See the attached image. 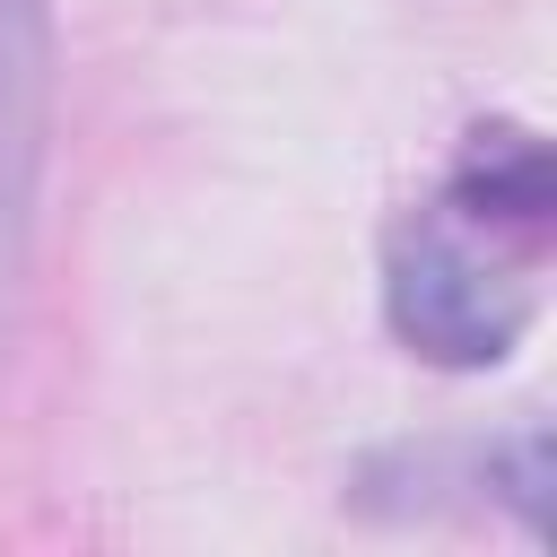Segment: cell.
I'll use <instances>...</instances> for the list:
<instances>
[{"mask_svg":"<svg viewBox=\"0 0 557 557\" xmlns=\"http://www.w3.org/2000/svg\"><path fill=\"white\" fill-rule=\"evenodd\" d=\"M383 305H392V331L409 348H426L435 366H496L522 339V313H531V296L487 261V244L453 209L409 218L392 235Z\"/></svg>","mask_w":557,"mask_h":557,"instance_id":"6da1fadb","label":"cell"},{"mask_svg":"<svg viewBox=\"0 0 557 557\" xmlns=\"http://www.w3.org/2000/svg\"><path fill=\"white\" fill-rule=\"evenodd\" d=\"M44 96H52V26H44V0H0V313H9L17 261H26V226H35Z\"/></svg>","mask_w":557,"mask_h":557,"instance_id":"7a4b0ae2","label":"cell"},{"mask_svg":"<svg viewBox=\"0 0 557 557\" xmlns=\"http://www.w3.org/2000/svg\"><path fill=\"white\" fill-rule=\"evenodd\" d=\"M444 209L540 235V226H548V157H540V139H522V131H479L470 157H461V174H453V200H444Z\"/></svg>","mask_w":557,"mask_h":557,"instance_id":"3957f363","label":"cell"}]
</instances>
